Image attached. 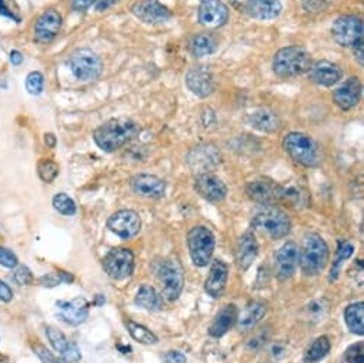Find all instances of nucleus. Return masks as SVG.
<instances>
[{"label": "nucleus", "mask_w": 364, "mask_h": 363, "mask_svg": "<svg viewBox=\"0 0 364 363\" xmlns=\"http://www.w3.org/2000/svg\"><path fill=\"white\" fill-rule=\"evenodd\" d=\"M45 331L50 344L54 348V351L60 353L62 359L66 363H78L82 359V353L78 348V344L69 340L63 332L54 328V326H46Z\"/></svg>", "instance_id": "a211bd4d"}, {"label": "nucleus", "mask_w": 364, "mask_h": 363, "mask_svg": "<svg viewBox=\"0 0 364 363\" xmlns=\"http://www.w3.org/2000/svg\"><path fill=\"white\" fill-rule=\"evenodd\" d=\"M52 204L54 209L65 216H73L78 210L75 201H73V199L66 193H58L53 197Z\"/></svg>", "instance_id": "4c0bfd02"}, {"label": "nucleus", "mask_w": 364, "mask_h": 363, "mask_svg": "<svg viewBox=\"0 0 364 363\" xmlns=\"http://www.w3.org/2000/svg\"><path fill=\"white\" fill-rule=\"evenodd\" d=\"M250 124L263 133H277L282 128V119L270 109H259L250 115Z\"/></svg>", "instance_id": "c85d7f7f"}, {"label": "nucleus", "mask_w": 364, "mask_h": 363, "mask_svg": "<svg viewBox=\"0 0 364 363\" xmlns=\"http://www.w3.org/2000/svg\"><path fill=\"white\" fill-rule=\"evenodd\" d=\"M361 96V83L359 78H349L333 92L334 103L341 111H350L359 104Z\"/></svg>", "instance_id": "5701e85b"}, {"label": "nucleus", "mask_w": 364, "mask_h": 363, "mask_svg": "<svg viewBox=\"0 0 364 363\" xmlns=\"http://www.w3.org/2000/svg\"><path fill=\"white\" fill-rule=\"evenodd\" d=\"M222 162V155L214 144L203 143L194 146L187 155V163L193 172L198 175L209 173L210 170L216 169Z\"/></svg>", "instance_id": "9b49d317"}, {"label": "nucleus", "mask_w": 364, "mask_h": 363, "mask_svg": "<svg viewBox=\"0 0 364 363\" xmlns=\"http://www.w3.org/2000/svg\"><path fill=\"white\" fill-rule=\"evenodd\" d=\"M165 360L166 363H187L186 356L177 351H170L169 353H166Z\"/></svg>", "instance_id": "09e8293b"}, {"label": "nucleus", "mask_w": 364, "mask_h": 363, "mask_svg": "<svg viewBox=\"0 0 364 363\" xmlns=\"http://www.w3.org/2000/svg\"><path fill=\"white\" fill-rule=\"evenodd\" d=\"M13 299V290L9 285H6L2 279H0V302H10Z\"/></svg>", "instance_id": "de8ad7c7"}, {"label": "nucleus", "mask_w": 364, "mask_h": 363, "mask_svg": "<svg viewBox=\"0 0 364 363\" xmlns=\"http://www.w3.org/2000/svg\"><path fill=\"white\" fill-rule=\"evenodd\" d=\"M300 263V248L295 242L284 243L276 255V275L280 280L290 279Z\"/></svg>", "instance_id": "4468645a"}, {"label": "nucleus", "mask_w": 364, "mask_h": 363, "mask_svg": "<svg viewBox=\"0 0 364 363\" xmlns=\"http://www.w3.org/2000/svg\"><path fill=\"white\" fill-rule=\"evenodd\" d=\"M230 2L233 3L234 8H238L240 10H244L247 8V5L250 3V0H230Z\"/></svg>", "instance_id": "5fc2aeb1"}, {"label": "nucleus", "mask_w": 364, "mask_h": 363, "mask_svg": "<svg viewBox=\"0 0 364 363\" xmlns=\"http://www.w3.org/2000/svg\"><path fill=\"white\" fill-rule=\"evenodd\" d=\"M62 29V16L59 12L49 9L43 12L34 25V39L39 43H50Z\"/></svg>", "instance_id": "2eb2a0df"}, {"label": "nucleus", "mask_w": 364, "mask_h": 363, "mask_svg": "<svg viewBox=\"0 0 364 363\" xmlns=\"http://www.w3.org/2000/svg\"><path fill=\"white\" fill-rule=\"evenodd\" d=\"M43 86H45V78L41 74V72H30L26 78V89L27 92L33 96H38L43 92Z\"/></svg>", "instance_id": "ea45409f"}, {"label": "nucleus", "mask_w": 364, "mask_h": 363, "mask_svg": "<svg viewBox=\"0 0 364 363\" xmlns=\"http://www.w3.org/2000/svg\"><path fill=\"white\" fill-rule=\"evenodd\" d=\"M135 303L146 311L157 312L163 307V298L157 290L149 285H143L135 298Z\"/></svg>", "instance_id": "7c9ffc66"}, {"label": "nucleus", "mask_w": 364, "mask_h": 363, "mask_svg": "<svg viewBox=\"0 0 364 363\" xmlns=\"http://www.w3.org/2000/svg\"><path fill=\"white\" fill-rule=\"evenodd\" d=\"M38 173L43 182H46V184H52V182L59 176V165L54 160L42 159L38 163Z\"/></svg>", "instance_id": "58836bf2"}, {"label": "nucleus", "mask_w": 364, "mask_h": 363, "mask_svg": "<svg viewBox=\"0 0 364 363\" xmlns=\"http://www.w3.org/2000/svg\"><path fill=\"white\" fill-rule=\"evenodd\" d=\"M107 228L116 236H119L120 239L127 241L139 234L141 229V219L135 210L123 209L109 217Z\"/></svg>", "instance_id": "f8f14e48"}, {"label": "nucleus", "mask_w": 364, "mask_h": 363, "mask_svg": "<svg viewBox=\"0 0 364 363\" xmlns=\"http://www.w3.org/2000/svg\"><path fill=\"white\" fill-rule=\"evenodd\" d=\"M96 0H73V9L76 12H84L92 6Z\"/></svg>", "instance_id": "8fccbe9b"}, {"label": "nucleus", "mask_w": 364, "mask_h": 363, "mask_svg": "<svg viewBox=\"0 0 364 363\" xmlns=\"http://www.w3.org/2000/svg\"><path fill=\"white\" fill-rule=\"evenodd\" d=\"M267 312V307L264 303L262 302H250L246 307L244 311L242 312V315H239L238 318V328L242 332H247L250 329H253L254 326H256L264 316Z\"/></svg>", "instance_id": "c756f323"}, {"label": "nucleus", "mask_w": 364, "mask_h": 363, "mask_svg": "<svg viewBox=\"0 0 364 363\" xmlns=\"http://www.w3.org/2000/svg\"><path fill=\"white\" fill-rule=\"evenodd\" d=\"M0 14L9 17V19H12V21H14L17 23L21 22V17L17 16L13 10H10V8L8 6V0H0Z\"/></svg>", "instance_id": "49530a36"}, {"label": "nucleus", "mask_w": 364, "mask_h": 363, "mask_svg": "<svg viewBox=\"0 0 364 363\" xmlns=\"http://www.w3.org/2000/svg\"><path fill=\"white\" fill-rule=\"evenodd\" d=\"M67 66L76 79L82 82H93L103 72V63L98 54L87 47L73 52L67 59Z\"/></svg>", "instance_id": "423d86ee"}, {"label": "nucleus", "mask_w": 364, "mask_h": 363, "mask_svg": "<svg viewBox=\"0 0 364 363\" xmlns=\"http://www.w3.org/2000/svg\"><path fill=\"white\" fill-rule=\"evenodd\" d=\"M229 21V9L222 0H202L198 6V22L209 29H217Z\"/></svg>", "instance_id": "ddd939ff"}, {"label": "nucleus", "mask_w": 364, "mask_h": 363, "mask_svg": "<svg viewBox=\"0 0 364 363\" xmlns=\"http://www.w3.org/2000/svg\"><path fill=\"white\" fill-rule=\"evenodd\" d=\"M329 262V246L320 234L307 233L300 250V266L306 276H316Z\"/></svg>", "instance_id": "20e7f679"}, {"label": "nucleus", "mask_w": 364, "mask_h": 363, "mask_svg": "<svg viewBox=\"0 0 364 363\" xmlns=\"http://www.w3.org/2000/svg\"><path fill=\"white\" fill-rule=\"evenodd\" d=\"M139 126L130 118H115L104 122L95 131L93 139L104 152H116L137 136Z\"/></svg>", "instance_id": "f257e3e1"}, {"label": "nucleus", "mask_w": 364, "mask_h": 363, "mask_svg": "<svg viewBox=\"0 0 364 363\" xmlns=\"http://www.w3.org/2000/svg\"><path fill=\"white\" fill-rule=\"evenodd\" d=\"M186 85L198 98H207L214 90V79L207 66H194L186 75Z\"/></svg>", "instance_id": "aec40b11"}, {"label": "nucleus", "mask_w": 364, "mask_h": 363, "mask_svg": "<svg viewBox=\"0 0 364 363\" xmlns=\"http://www.w3.org/2000/svg\"><path fill=\"white\" fill-rule=\"evenodd\" d=\"M132 189L136 195L143 196V197H152V199H159L163 197L166 193V184L165 180H161L160 177L155 175H136L132 182Z\"/></svg>", "instance_id": "412c9836"}, {"label": "nucleus", "mask_w": 364, "mask_h": 363, "mask_svg": "<svg viewBox=\"0 0 364 363\" xmlns=\"http://www.w3.org/2000/svg\"><path fill=\"white\" fill-rule=\"evenodd\" d=\"M89 302L82 296L71 300H59L56 302L58 316L70 326H79L89 316Z\"/></svg>", "instance_id": "dca6fc26"}, {"label": "nucleus", "mask_w": 364, "mask_h": 363, "mask_svg": "<svg viewBox=\"0 0 364 363\" xmlns=\"http://www.w3.org/2000/svg\"><path fill=\"white\" fill-rule=\"evenodd\" d=\"M38 283L43 287H56L63 282H62L58 272H54V274H47V275H43L42 278H39Z\"/></svg>", "instance_id": "a18cd8bd"}, {"label": "nucleus", "mask_w": 364, "mask_h": 363, "mask_svg": "<svg viewBox=\"0 0 364 363\" xmlns=\"http://www.w3.org/2000/svg\"><path fill=\"white\" fill-rule=\"evenodd\" d=\"M0 363H9V359L5 355L0 353Z\"/></svg>", "instance_id": "bf43d9fd"}, {"label": "nucleus", "mask_w": 364, "mask_h": 363, "mask_svg": "<svg viewBox=\"0 0 364 363\" xmlns=\"http://www.w3.org/2000/svg\"><path fill=\"white\" fill-rule=\"evenodd\" d=\"M364 303H353L345 307L344 320L350 332L363 336L364 335Z\"/></svg>", "instance_id": "473e14b6"}, {"label": "nucleus", "mask_w": 364, "mask_h": 363, "mask_svg": "<svg viewBox=\"0 0 364 363\" xmlns=\"http://www.w3.org/2000/svg\"><path fill=\"white\" fill-rule=\"evenodd\" d=\"M13 282L19 286H30L32 283H34V278L32 270L27 266H16L14 272H13V276H12Z\"/></svg>", "instance_id": "a19ab883"}, {"label": "nucleus", "mask_w": 364, "mask_h": 363, "mask_svg": "<svg viewBox=\"0 0 364 363\" xmlns=\"http://www.w3.org/2000/svg\"><path fill=\"white\" fill-rule=\"evenodd\" d=\"M103 269L115 280H124L133 275L135 255L130 249L116 248L103 259Z\"/></svg>", "instance_id": "1a4fd4ad"}, {"label": "nucleus", "mask_w": 364, "mask_h": 363, "mask_svg": "<svg viewBox=\"0 0 364 363\" xmlns=\"http://www.w3.org/2000/svg\"><path fill=\"white\" fill-rule=\"evenodd\" d=\"M115 2H117V0H103V2H100V3L98 5V10L102 12V10L107 9L111 5H113Z\"/></svg>", "instance_id": "4d7b16f0"}, {"label": "nucleus", "mask_w": 364, "mask_h": 363, "mask_svg": "<svg viewBox=\"0 0 364 363\" xmlns=\"http://www.w3.org/2000/svg\"><path fill=\"white\" fill-rule=\"evenodd\" d=\"M259 253V243L251 230L246 232L236 246V263L240 270H247L256 261Z\"/></svg>", "instance_id": "a878e982"}, {"label": "nucleus", "mask_w": 364, "mask_h": 363, "mask_svg": "<svg viewBox=\"0 0 364 363\" xmlns=\"http://www.w3.org/2000/svg\"><path fill=\"white\" fill-rule=\"evenodd\" d=\"M312 56L304 47L288 46L280 49L273 58V72L279 78H295L308 72Z\"/></svg>", "instance_id": "f03ea898"}, {"label": "nucleus", "mask_w": 364, "mask_h": 363, "mask_svg": "<svg viewBox=\"0 0 364 363\" xmlns=\"http://www.w3.org/2000/svg\"><path fill=\"white\" fill-rule=\"evenodd\" d=\"M161 292L168 300H176L185 286V272L176 259H165L157 269Z\"/></svg>", "instance_id": "6e6552de"}, {"label": "nucleus", "mask_w": 364, "mask_h": 363, "mask_svg": "<svg viewBox=\"0 0 364 363\" xmlns=\"http://www.w3.org/2000/svg\"><path fill=\"white\" fill-rule=\"evenodd\" d=\"M58 274H59V276H60V279H62L63 283H73V282H75V276H73V275L70 274V272L58 270Z\"/></svg>", "instance_id": "603ef678"}, {"label": "nucleus", "mask_w": 364, "mask_h": 363, "mask_svg": "<svg viewBox=\"0 0 364 363\" xmlns=\"http://www.w3.org/2000/svg\"><path fill=\"white\" fill-rule=\"evenodd\" d=\"M104 302H106L104 296H102V295H98V296H96V300H95V305H96V306H102Z\"/></svg>", "instance_id": "13d9d810"}, {"label": "nucleus", "mask_w": 364, "mask_h": 363, "mask_svg": "<svg viewBox=\"0 0 364 363\" xmlns=\"http://www.w3.org/2000/svg\"><path fill=\"white\" fill-rule=\"evenodd\" d=\"M280 0H250V3L244 9L247 14L258 21H271L282 13Z\"/></svg>", "instance_id": "cd10ccee"}, {"label": "nucleus", "mask_w": 364, "mask_h": 363, "mask_svg": "<svg viewBox=\"0 0 364 363\" xmlns=\"http://www.w3.org/2000/svg\"><path fill=\"white\" fill-rule=\"evenodd\" d=\"M45 143L47 144L49 148H54L56 146V136H54L53 133H46L45 135Z\"/></svg>", "instance_id": "864d4df0"}, {"label": "nucleus", "mask_w": 364, "mask_h": 363, "mask_svg": "<svg viewBox=\"0 0 364 363\" xmlns=\"http://www.w3.org/2000/svg\"><path fill=\"white\" fill-rule=\"evenodd\" d=\"M133 14L144 23H161L172 17V12L159 0H140L132 6Z\"/></svg>", "instance_id": "f3484780"}, {"label": "nucleus", "mask_w": 364, "mask_h": 363, "mask_svg": "<svg viewBox=\"0 0 364 363\" xmlns=\"http://www.w3.org/2000/svg\"><path fill=\"white\" fill-rule=\"evenodd\" d=\"M279 199H284L295 205H307L308 193L302 186H279Z\"/></svg>", "instance_id": "f704fd0d"}, {"label": "nucleus", "mask_w": 364, "mask_h": 363, "mask_svg": "<svg viewBox=\"0 0 364 363\" xmlns=\"http://www.w3.org/2000/svg\"><path fill=\"white\" fill-rule=\"evenodd\" d=\"M344 359L348 363H364V343L357 342L349 346L344 353Z\"/></svg>", "instance_id": "37998d69"}, {"label": "nucleus", "mask_w": 364, "mask_h": 363, "mask_svg": "<svg viewBox=\"0 0 364 363\" xmlns=\"http://www.w3.org/2000/svg\"><path fill=\"white\" fill-rule=\"evenodd\" d=\"M227 279H229V266L222 261H214L210 266L209 276L206 278L205 282V290L212 298L220 299L226 290Z\"/></svg>", "instance_id": "b1692460"}, {"label": "nucleus", "mask_w": 364, "mask_h": 363, "mask_svg": "<svg viewBox=\"0 0 364 363\" xmlns=\"http://www.w3.org/2000/svg\"><path fill=\"white\" fill-rule=\"evenodd\" d=\"M32 349H33V352L36 353V356H38V358L42 360V363H62V360H60L56 355L52 353V352L45 346V344H42V343H39V342L32 343Z\"/></svg>", "instance_id": "79ce46f5"}, {"label": "nucleus", "mask_w": 364, "mask_h": 363, "mask_svg": "<svg viewBox=\"0 0 364 363\" xmlns=\"http://www.w3.org/2000/svg\"><path fill=\"white\" fill-rule=\"evenodd\" d=\"M247 196L260 205H273L279 201V185L269 179L251 180L246 188Z\"/></svg>", "instance_id": "4be33fe9"}, {"label": "nucleus", "mask_w": 364, "mask_h": 363, "mask_svg": "<svg viewBox=\"0 0 364 363\" xmlns=\"http://www.w3.org/2000/svg\"><path fill=\"white\" fill-rule=\"evenodd\" d=\"M10 62L13 66H19L23 62V54L19 50H12L10 52Z\"/></svg>", "instance_id": "3c124183"}, {"label": "nucleus", "mask_w": 364, "mask_h": 363, "mask_svg": "<svg viewBox=\"0 0 364 363\" xmlns=\"http://www.w3.org/2000/svg\"><path fill=\"white\" fill-rule=\"evenodd\" d=\"M354 54H356V58H357L360 66H363V43H360V45H357L354 47Z\"/></svg>", "instance_id": "6e6d98bb"}, {"label": "nucleus", "mask_w": 364, "mask_h": 363, "mask_svg": "<svg viewBox=\"0 0 364 363\" xmlns=\"http://www.w3.org/2000/svg\"><path fill=\"white\" fill-rule=\"evenodd\" d=\"M0 265L8 269H14L17 265H19V261H17V256L10 249L0 246Z\"/></svg>", "instance_id": "c03bdc74"}, {"label": "nucleus", "mask_w": 364, "mask_h": 363, "mask_svg": "<svg viewBox=\"0 0 364 363\" xmlns=\"http://www.w3.org/2000/svg\"><path fill=\"white\" fill-rule=\"evenodd\" d=\"M239 318V309L236 307L234 305H226L223 306L220 311L217 312V315L214 316L210 328H209V333L213 338H222L225 336L233 326L238 322Z\"/></svg>", "instance_id": "bb28decb"}, {"label": "nucleus", "mask_w": 364, "mask_h": 363, "mask_svg": "<svg viewBox=\"0 0 364 363\" xmlns=\"http://www.w3.org/2000/svg\"><path fill=\"white\" fill-rule=\"evenodd\" d=\"M187 246L193 263L198 267H205L213 256L216 246L214 234L206 226H194L187 233Z\"/></svg>", "instance_id": "0eeeda50"}, {"label": "nucleus", "mask_w": 364, "mask_h": 363, "mask_svg": "<svg viewBox=\"0 0 364 363\" xmlns=\"http://www.w3.org/2000/svg\"><path fill=\"white\" fill-rule=\"evenodd\" d=\"M354 253V246L350 242H340L337 252H336V259L333 262L332 274H330V280H336L339 276V270L343 265L344 261H348Z\"/></svg>", "instance_id": "e433bc0d"}, {"label": "nucleus", "mask_w": 364, "mask_h": 363, "mask_svg": "<svg viewBox=\"0 0 364 363\" xmlns=\"http://www.w3.org/2000/svg\"><path fill=\"white\" fill-rule=\"evenodd\" d=\"M363 22L357 16H341L333 23L332 34L340 46L356 47L363 43Z\"/></svg>", "instance_id": "9d476101"}, {"label": "nucleus", "mask_w": 364, "mask_h": 363, "mask_svg": "<svg viewBox=\"0 0 364 363\" xmlns=\"http://www.w3.org/2000/svg\"><path fill=\"white\" fill-rule=\"evenodd\" d=\"M194 189L209 202H222L227 196V186L210 173L198 175L194 180Z\"/></svg>", "instance_id": "6ab92c4d"}, {"label": "nucleus", "mask_w": 364, "mask_h": 363, "mask_svg": "<svg viewBox=\"0 0 364 363\" xmlns=\"http://www.w3.org/2000/svg\"><path fill=\"white\" fill-rule=\"evenodd\" d=\"M308 75H310V79L315 83L324 87H330L341 79L343 72L333 62L319 60L316 63H312L310 69H308Z\"/></svg>", "instance_id": "393cba45"}, {"label": "nucleus", "mask_w": 364, "mask_h": 363, "mask_svg": "<svg viewBox=\"0 0 364 363\" xmlns=\"http://www.w3.org/2000/svg\"><path fill=\"white\" fill-rule=\"evenodd\" d=\"M283 148L291 159L304 168H317L321 163L319 144L306 133H288L283 139Z\"/></svg>", "instance_id": "7ed1b4c3"}, {"label": "nucleus", "mask_w": 364, "mask_h": 363, "mask_svg": "<svg viewBox=\"0 0 364 363\" xmlns=\"http://www.w3.org/2000/svg\"><path fill=\"white\" fill-rule=\"evenodd\" d=\"M126 326H127V331H129L130 336L143 343V344H155L157 343V336L150 332L148 328H144L143 324H139L133 320H126Z\"/></svg>", "instance_id": "c9c22d12"}, {"label": "nucleus", "mask_w": 364, "mask_h": 363, "mask_svg": "<svg viewBox=\"0 0 364 363\" xmlns=\"http://www.w3.org/2000/svg\"><path fill=\"white\" fill-rule=\"evenodd\" d=\"M332 343L327 336H320L317 338L312 344L310 348L306 351L304 355V363H317L321 359L327 356V353L330 352Z\"/></svg>", "instance_id": "72a5a7b5"}, {"label": "nucleus", "mask_w": 364, "mask_h": 363, "mask_svg": "<svg viewBox=\"0 0 364 363\" xmlns=\"http://www.w3.org/2000/svg\"><path fill=\"white\" fill-rule=\"evenodd\" d=\"M251 223L258 230L269 234L271 239L286 238L291 229V222L287 213L271 205H263L254 213Z\"/></svg>", "instance_id": "39448f33"}, {"label": "nucleus", "mask_w": 364, "mask_h": 363, "mask_svg": "<svg viewBox=\"0 0 364 363\" xmlns=\"http://www.w3.org/2000/svg\"><path fill=\"white\" fill-rule=\"evenodd\" d=\"M217 49V39L210 33H198L190 41V52L196 58H203L214 53Z\"/></svg>", "instance_id": "2f4dec72"}]
</instances>
